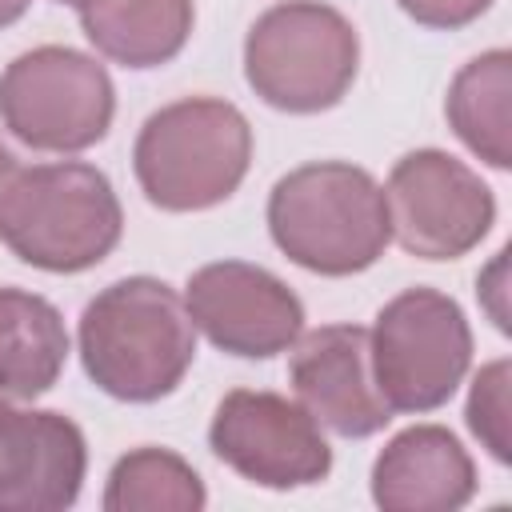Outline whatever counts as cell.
<instances>
[{
  "label": "cell",
  "instance_id": "e0dca14e",
  "mask_svg": "<svg viewBox=\"0 0 512 512\" xmlns=\"http://www.w3.org/2000/svg\"><path fill=\"white\" fill-rule=\"evenodd\" d=\"M100 504L104 512H200L208 488L180 452L144 444L112 464Z\"/></svg>",
  "mask_w": 512,
  "mask_h": 512
},
{
  "label": "cell",
  "instance_id": "3957f363",
  "mask_svg": "<svg viewBox=\"0 0 512 512\" xmlns=\"http://www.w3.org/2000/svg\"><path fill=\"white\" fill-rule=\"evenodd\" d=\"M120 236V196L88 160L20 168L0 204V240L16 260L40 272H88L116 252Z\"/></svg>",
  "mask_w": 512,
  "mask_h": 512
},
{
  "label": "cell",
  "instance_id": "44dd1931",
  "mask_svg": "<svg viewBox=\"0 0 512 512\" xmlns=\"http://www.w3.org/2000/svg\"><path fill=\"white\" fill-rule=\"evenodd\" d=\"M24 164L16 160V152L4 144V136H0V204H4V196H8V188H12V180H16V172H20Z\"/></svg>",
  "mask_w": 512,
  "mask_h": 512
},
{
  "label": "cell",
  "instance_id": "5b68a950",
  "mask_svg": "<svg viewBox=\"0 0 512 512\" xmlns=\"http://www.w3.org/2000/svg\"><path fill=\"white\" fill-rule=\"evenodd\" d=\"M360 72L356 24L324 0H280L244 36V80L276 112L336 108Z\"/></svg>",
  "mask_w": 512,
  "mask_h": 512
},
{
  "label": "cell",
  "instance_id": "52a82bcc",
  "mask_svg": "<svg viewBox=\"0 0 512 512\" xmlns=\"http://www.w3.org/2000/svg\"><path fill=\"white\" fill-rule=\"evenodd\" d=\"M116 84L108 68L68 44H36L0 72V124L36 152L76 156L108 136Z\"/></svg>",
  "mask_w": 512,
  "mask_h": 512
},
{
  "label": "cell",
  "instance_id": "7a4b0ae2",
  "mask_svg": "<svg viewBox=\"0 0 512 512\" xmlns=\"http://www.w3.org/2000/svg\"><path fill=\"white\" fill-rule=\"evenodd\" d=\"M268 236L304 272L356 276L392 244L384 184L352 160H308L268 192Z\"/></svg>",
  "mask_w": 512,
  "mask_h": 512
},
{
  "label": "cell",
  "instance_id": "9a60e30c",
  "mask_svg": "<svg viewBox=\"0 0 512 512\" xmlns=\"http://www.w3.org/2000/svg\"><path fill=\"white\" fill-rule=\"evenodd\" d=\"M192 24V0H96L80 12L88 44L104 60L132 72H148L176 60L192 36Z\"/></svg>",
  "mask_w": 512,
  "mask_h": 512
},
{
  "label": "cell",
  "instance_id": "603a6c76",
  "mask_svg": "<svg viewBox=\"0 0 512 512\" xmlns=\"http://www.w3.org/2000/svg\"><path fill=\"white\" fill-rule=\"evenodd\" d=\"M56 4H64V8H76V12H84V8H92L96 0H56Z\"/></svg>",
  "mask_w": 512,
  "mask_h": 512
},
{
  "label": "cell",
  "instance_id": "7c38bea8",
  "mask_svg": "<svg viewBox=\"0 0 512 512\" xmlns=\"http://www.w3.org/2000/svg\"><path fill=\"white\" fill-rule=\"evenodd\" d=\"M84 476L88 440L72 416L0 400V512H64Z\"/></svg>",
  "mask_w": 512,
  "mask_h": 512
},
{
  "label": "cell",
  "instance_id": "d6986e66",
  "mask_svg": "<svg viewBox=\"0 0 512 512\" xmlns=\"http://www.w3.org/2000/svg\"><path fill=\"white\" fill-rule=\"evenodd\" d=\"M400 12L408 20H416L420 28H436V32H456L476 24L496 0H396Z\"/></svg>",
  "mask_w": 512,
  "mask_h": 512
},
{
  "label": "cell",
  "instance_id": "2e32d148",
  "mask_svg": "<svg viewBox=\"0 0 512 512\" xmlns=\"http://www.w3.org/2000/svg\"><path fill=\"white\" fill-rule=\"evenodd\" d=\"M444 116L456 140L488 168H512V52L488 48L472 56L448 84Z\"/></svg>",
  "mask_w": 512,
  "mask_h": 512
},
{
  "label": "cell",
  "instance_id": "8fae6325",
  "mask_svg": "<svg viewBox=\"0 0 512 512\" xmlns=\"http://www.w3.org/2000/svg\"><path fill=\"white\" fill-rule=\"evenodd\" d=\"M288 352V384L320 428L344 440H364L388 428L396 412L376 392L364 324L308 328Z\"/></svg>",
  "mask_w": 512,
  "mask_h": 512
},
{
  "label": "cell",
  "instance_id": "30bf717a",
  "mask_svg": "<svg viewBox=\"0 0 512 512\" xmlns=\"http://www.w3.org/2000/svg\"><path fill=\"white\" fill-rule=\"evenodd\" d=\"M184 308L212 348L240 360H272L304 332L300 296L248 260L200 264L184 284Z\"/></svg>",
  "mask_w": 512,
  "mask_h": 512
},
{
  "label": "cell",
  "instance_id": "8992f818",
  "mask_svg": "<svg viewBox=\"0 0 512 512\" xmlns=\"http://www.w3.org/2000/svg\"><path fill=\"white\" fill-rule=\"evenodd\" d=\"M368 364L392 412L444 408L472 368V324L460 300L428 284L396 292L368 328Z\"/></svg>",
  "mask_w": 512,
  "mask_h": 512
},
{
  "label": "cell",
  "instance_id": "6da1fadb",
  "mask_svg": "<svg viewBox=\"0 0 512 512\" xmlns=\"http://www.w3.org/2000/svg\"><path fill=\"white\" fill-rule=\"evenodd\" d=\"M76 352L104 396L156 404L184 384L196 360V324L184 296L160 276H120L84 304Z\"/></svg>",
  "mask_w": 512,
  "mask_h": 512
},
{
  "label": "cell",
  "instance_id": "ffe728a7",
  "mask_svg": "<svg viewBox=\"0 0 512 512\" xmlns=\"http://www.w3.org/2000/svg\"><path fill=\"white\" fill-rule=\"evenodd\" d=\"M476 300H480V312L492 320V328L508 336V328H512V320H508V248H496L492 260L480 268Z\"/></svg>",
  "mask_w": 512,
  "mask_h": 512
},
{
  "label": "cell",
  "instance_id": "ba28073f",
  "mask_svg": "<svg viewBox=\"0 0 512 512\" xmlns=\"http://www.w3.org/2000/svg\"><path fill=\"white\" fill-rule=\"evenodd\" d=\"M392 240L416 260H460L496 224V192L444 148L404 152L384 184Z\"/></svg>",
  "mask_w": 512,
  "mask_h": 512
},
{
  "label": "cell",
  "instance_id": "9c48e42d",
  "mask_svg": "<svg viewBox=\"0 0 512 512\" xmlns=\"http://www.w3.org/2000/svg\"><path fill=\"white\" fill-rule=\"evenodd\" d=\"M208 448L240 480L272 492L312 488L332 472V448L300 400L232 388L208 424Z\"/></svg>",
  "mask_w": 512,
  "mask_h": 512
},
{
  "label": "cell",
  "instance_id": "5bb4252c",
  "mask_svg": "<svg viewBox=\"0 0 512 512\" xmlns=\"http://www.w3.org/2000/svg\"><path fill=\"white\" fill-rule=\"evenodd\" d=\"M72 352L60 308L28 288L0 284V400L28 404L56 388Z\"/></svg>",
  "mask_w": 512,
  "mask_h": 512
},
{
  "label": "cell",
  "instance_id": "277c9868",
  "mask_svg": "<svg viewBox=\"0 0 512 512\" xmlns=\"http://www.w3.org/2000/svg\"><path fill=\"white\" fill-rule=\"evenodd\" d=\"M252 168V124L220 96L156 108L132 144V172L160 212H204L236 196Z\"/></svg>",
  "mask_w": 512,
  "mask_h": 512
},
{
  "label": "cell",
  "instance_id": "7402d4cb",
  "mask_svg": "<svg viewBox=\"0 0 512 512\" xmlns=\"http://www.w3.org/2000/svg\"><path fill=\"white\" fill-rule=\"evenodd\" d=\"M28 8H32V0H0V28H12Z\"/></svg>",
  "mask_w": 512,
  "mask_h": 512
},
{
  "label": "cell",
  "instance_id": "4fadbf2b",
  "mask_svg": "<svg viewBox=\"0 0 512 512\" xmlns=\"http://www.w3.org/2000/svg\"><path fill=\"white\" fill-rule=\"evenodd\" d=\"M368 488L384 512H456L476 496V460L452 428L412 424L376 452Z\"/></svg>",
  "mask_w": 512,
  "mask_h": 512
},
{
  "label": "cell",
  "instance_id": "ac0fdd59",
  "mask_svg": "<svg viewBox=\"0 0 512 512\" xmlns=\"http://www.w3.org/2000/svg\"><path fill=\"white\" fill-rule=\"evenodd\" d=\"M464 424L496 464H512V360H488L464 400Z\"/></svg>",
  "mask_w": 512,
  "mask_h": 512
}]
</instances>
